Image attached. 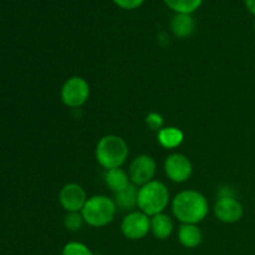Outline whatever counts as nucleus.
Returning <instances> with one entry per match:
<instances>
[{"instance_id":"f257e3e1","label":"nucleus","mask_w":255,"mask_h":255,"mask_svg":"<svg viewBox=\"0 0 255 255\" xmlns=\"http://www.w3.org/2000/svg\"><path fill=\"white\" fill-rule=\"evenodd\" d=\"M172 212L182 224H198L208 216L209 204L206 197L198 191L187 189L174 197Z\"/></svg>"},{"instance_id":"423d86ee","label":"nucleus","mask_w":255,"mask_h":255,"mask_svg":"<svg viewBox=\"0 0 255 255\" xmlns=\"http://www.w3.org/2000/svg\"><path fill=\"white\" fill-rule=\"evenodd\" d=\"M151 231V217L141 211L129 212L122 219L121 232L127 239L138 241L144 238Z\"/></svg>"},{"instance_id":"6e6552de","label":"nucleus","mask_w":255,"mask_h":255,"mask_svg":"<svg viewBox=\"0 0 255 255\" xmlns=\"http://www.w3.org/2000/svg\"><path fill=\"white\" fill-rule=\"evenodd\" d=\"M166 176L174 183H183L191 178L193 173V166L191 159L182 153L169 154L164 161Z\"/></svg>"},{"instance_id":"4468645a","label":"nucleus","mask_w":255,"mask_h":255,"mask_svg":"<svg viewBox=\"0 0 255 255\" xmlns=\"http://www.w3.org/2000/svg\"><path fill=\"white\" fill-rule=\"evenodd\" d=\"M157 139L159 144L167 149H172L178 147L183 142L184 134L177 127H163L157 133Z\"/></svg>"},{"instance_id":"dca6fc26","label":"nucleus","mask_w":255,"mask_h":255,"mask_svg":"<svg viewBox=\"0 0 255 255\" xmlns=\"http://www.w3.org/2000/svg\"><path fill=\"white\" fill-rule=\"evenodd\" d=\"M137 199H138V188L131 183L124 191L115 193L114 201L119 208L124 211H131L137 206Z\"/></svg>"},{"instance_id":"20e7f679","label":"nucleus","mask_w":255,"mask_h":255,"mask_svg":"<svg viewBox=\"0 0 255 255\" xmlns=\"http://www.w3.org/2000/svg\"><path fill=\"white\" fill-rule=\"evenodd\" d=\"M117 206L114 199L106 196H94L87 199L81 214L84 222L95 228L107 226L115 219Z\"/></svg>"},{"instance_id":"0eeeda50","label":"nucleus","mask_w":255,"mask_h":255,"mask_svg":"<svg viewBox=\"0 0 255 255\" xmlns=\"http://www.w3.org/2000/svg\"><path fill=\"white\" fill-rule=\"evenodd\" d=\"M157 172L156 161L148 154H141L131 162L129 166V181L134 186L142 187L148 182L153 181V177Z\"/></svg>"},{"instance_id":"7ed1b4c3","label":"nucleus","mask_w":255,"mask_h":255,"mask_svg":"<svg viewBox=\"0 0 255 255\" xmlns=\"http://www.w3.org/2000/svg\"><path fill=\"white\" fill-rule=\"evenodd\" d=\"M169 203V191L166 184L159 181H151L138 188L137 207L148 217L163 213Z\"/></svg>"},{"instance_id":"4be33fe9","label":"nucleus","mask_w":255,"mask_h":255,"mask_svg":"<svg viewBox=\"0 0 255 255\" xmlns=\"http://www.w3.org/2000/svg\"><path fill=\"white\" fill-rule=\"evenodd\" d=\"M244 4H246L247 9L249 10V12L255 15V0H244Z\"/></svg>"},{"instance_id":"412c9836","label":"nucleus","mask_w":255,"mask_h":255,"mask_svg":"<svg viewBox=\"0 0 255 255\" xmlns=\"http://www.w3.org/2000/svg\"><path fill=\"white\" fill-rule=\"evenodd\" d=\"M112 1L124 10H134L142 6L144 0H112Z\"/></svg>"},{"instance_id":"a211bd4d","label":"nucleus","mask_w":255,"mask_h":255,"mask_svg":"<svg viewBox=\"0 0 255 255\" xmlns=\"http://www.w3.org/2000/svg\"><path fill=\"white\" fill-rule=\"evenodd\" d=\"M62 255H92V252L84 243L70 242L62 249Z\"/></svg>"},{"instance_id":"f03ea898","label":"nucleus","mask_w":255,"mask_h":255,"mask_svg":"<svg viewBox=\"0 0 255 255\" xmlns=\"http://www.w3.org/2000/svg\"><path fill=\"white\" fill-rule=\"evenodd\" d=\"M128 146L122 137L116 134H107L97 142L96 156L97 162L105 169L121 168L122 164L128 158Z\"/></svg>"},{"instance_id":"2eb2a0df","label":"nucleus","mask_w":255,"mask_h":255,"mask_svg":"<svg viewBox=\"0 0 255 255\" xmlns=\"http://www.w3.org/2000/svg\"><path fill=\"white\" fill-rule=\"evenodd\" d=\"M105 182H106L107 187L115 193L124 191L126 187L131 184L129 183V176L121 168L107 169L106 173H105Z\"/></svg>"},{"instance_id":"aec40b11","label":"nucleus","mask_w":255,"mask_h":255,"mask_svg":"<svg viewBox=\"0 0 255 255\" xmlns=\"http://www.w3.org/2000/svg\"><path fill=\"white\" fill-rule=\"evenodd\" d=\"M146 122L152 129H157V131H159L161 128H163V119H162L161 115L157 114V112H152V114H149L148 116L146 117Z\"/></svg>"},{"instance_id":"ddd939ff","label":"nucleus","mask_w":255,"mask_h":255,"mask_svg":"<svg viewBox=\"0 0 255 255\" xmlns=\"http://www.w3.org/2000/svg\"><path fill=\"white\" fill-rule=\"evenodd\" d=\"M173 222L171 217L164 213L151 217V232L156 238L167 239L173 232Z\"/></svg>"},{"instance_id":"5701e85b","label":"nucleus","mask_w":255,"mask_h":255,"mask_svg":"<svg viewBox=\"0 0 255 255\" xmlns=\"http://www.w3.org/2000/svg\"><path fill=\"white\" fill-rule=\"evenodd\" d=\"M253 29H254V32H255V21H254V25H253Z\"/></svg>"},{"instance_id":"9b49d317","label":"nucleus","mask_w":255,"mask_h":255,"mask_svg":"<svg viewBox=\"0 0 255 255\" xmlns=\"http://www.w3.org/2000/svg\"><path fill=\"white\" fill-rule=\"evenodd\" d=\"M196 29V21L191 14H174L171 20V30L176 36L188 37Z\"/></svg>"},{"instance_id":"9d476101","label":"nucleus","mask_w":255,"mask_h":255,"mask_svg":"<svg viewBox=\"0 0 255 255\" xmlns=\"http://www.w3.org/2000/svg\"><path fill=\"white\" fill-rule=\"evenodd\" d=\"M214 214L223 223L233 224L242 219L243 206L234 196H221L214 204Z\"/></svg>"},{"instance_id":"f8f14e48","label":"nucleus","mask_w":255,"mask_h":255,"mask_svg":"<svg viewBox=\"0 0 255 255\" xmlns=\"http://www.w3.org/2000/svg\"><path fill=\"white\" fill-rule=\"evenodd\" d=\"M203 234L197 224H182L178 229V241L186 248H196L202 243Z\"/></svg>"},{"instance_id":"39448f33","label":"nucleus","mask_w":255,"mask_h":255,"mask_svg":"<svg viewBox=\"0 0 255 255\" xmlns=\"http://www.w3.org/2000/svg\"><path fill=\"white\" fill-rule=\"evenodd\" d=\"M90 97V85L80 76H72L61 87V101L65 106L77 109L87 102Z\"/></svg>"},{"instance_id":"1a4fd4ad","label":"nucleus","mask_w":255,"mask_h":255,"mask_svg":"<svg viewBox=\"0 0 255 255\" xmlns=\"http://www.w3.org/2000/svg\"><path fill=\"white\" fill-rule=\"evenodd\" d=\"M85 189L77 183H67L59 193V202L67 213L81 212L87 202Z\"/></svg>"},{"instance_id":"f3484780","label":"nucleus","mask_w":255,"mask_h":255,"mask_svg":"<svg viewBox=\"0 0 255 255\" xmlns=\"http://www.w3.org/2000/svg\"><path fill=\"white\" fill-rule=\"evenodd\" d=\"M163 1L176 14L191 15L203 4V0H163Z\"/></svg>"},{"instance_id":"6ab92c4d","label":"nucleus","mask_w":255,"mask_h":255,"mask_svg":"<svg viewBox=\"0 0 255 255\" xmlns=\"http://www.w3.org/2000/svg\"><path fill=\"white\" fill-rule=\"evenodd\" d=\"M84 218H82L81 212H75V213H67L65 216L64 219V224L65 228L67 231L71 232H77L79 229H81L82 224H84Z\"/></svg>"}]
</instances>
